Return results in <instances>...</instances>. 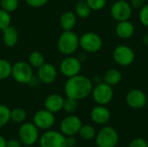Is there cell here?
<instances>
[{
	"label": "cell",
	"instance_id": "obj_1",
	"mask_svg": "<svg viewBox=\"0 0 148 147\" xmlns=\"http://www.w3.org/2000/svg\"><path fill=\"white\" fill-rule=\"evenodd\" d=\"M92 81L82 75L68 78L64 85V92L67 97L75 100H82L87 98L93 91Z\"/></svg>",
	"mask_w": 148,
	"mask_h": 147
},
{
	"label": "cell",
	"instance_id": "obj_2",
	"mask_svg": "<svg viewBox=\"0 0 148 147\" xmlns=\"http://www.w3.org/2000/svg\"><path fill=\"white\" fill-rule=\"evenodd\" d=\"M79 46V37L72 30H64L60 35L57 41L58 50L65 55L75 53Z\"/></svg>",
	"mask_w": 148,
	"mask_h": 147
},
{
	"label": "cell",
	"instance_id": "obj_3",
	"mask_svg": "<svg viewBox=\"0 0 148 147\" xmlns=\"http://www.w3.org/2000/svg\"><path fill=\"white\" fill-rule=\"evenodd\" d=\"M11 76L20 84H29L34 77L32 67L27 62H16L12 65Z\"/></svg>",
	"mask_w": 148,
	"mask_h": 147
},
{
	"label": "cell",
	"instance_id": "obj_4",
	"mask_svg": "<svg viewBox=\"0 0 148 147\" xmlns=\"http://www.w3.org/2000/svg\"><path fill=\"white\" fill-rule=\"evenodd\" d=\"M18 138L24 146H33L39 139V131L34 123L26 122L22 124L18 130Z\"/></svg>",
	"mask_w": 148,
	"mask_h": 147
},
{
	"label": "cell",
	"instance_id": "obj_5",
	"mask_svg": "<svg viewBox=\"0 0 148 147\" xmlns=\"http://www.w3.org/2000/svg\"><path fill=\"white\" fill-rule=\"evenodd\" d=\"M118 141V133L111 126H105L101 128L95 138V142L98 147H115Z\"/></svg>",
	"mask_w": 148,
	"mask_h": 147
},
{
	"label": "cell",
	"instance_id": "obj_6",
	"mask_svg": "<svg viewBox=\"0 0 148 147\" xmlns=\"http://www.w3.org/2000/svg\"><path fill=\"white\" fill-rule=\"evenodd\" d=\"M40 147H67L66 137L56 131H47L40 138Z\"/></svg>",
	"mask_w": 148,
	"mask_h": 147
},
{
	"label": "cell",
	"instance_id": "obj_7",
	"mask_svg": "<svg viewBox=\"0 0 148 147\" xmlns=\"http://www.w3.org/2000/svg\"><path fill=\"white\" fill-rule=\"evenodd\" d=\"M80 46L87 52L95 53L99 51L102 46V40L99 35L94 32L84 33L79 38Z\"/></svg>",
	"mask_w": 148,
	"mask_h": 147
},
{
	"label": "cell",
	"instance_id": "obj_8",
	"mask_svg": "<svg viewBox=\"0 0 148 147\" xmlns=\"http://www.w3.org/2000/svg\"><path fill=\"white\" fill-rule=\"evenodd\" d=\"M94 101L99 104V105H106L108 104L114 96V92L110 85L107 83H99L95 86V88H93L92 91Z\"/></svg>",
	"mask_w": 148,
	"mask_h": 147
},
{
	"label": "cell",
	"instance_id": "obj_9",
	"mask_svg": "<svg viewBox=\"0 0 148 147\" xmlns=\"http://www.w3.org/2000/svg\"><path fill=\"white\" fill-rule=\"evenodd\" d=\"M82 69V62L80 59L73 56H68L64 58L59 66V70L62 75L69 78L79 75Z\"/></svg>",
	"mask_w": 148,
	"mask_h": 147
},
{
	"label": "cell",
	"instance_id": "obj_10",
	"mask_svg": "<svg viewBox=\"0 0 148 147\" xmlns=\"http://www.w3.org/2000/svg\"><path fill=\"white\" fill-rule=\"evenodd\" d=\"M55 115L47 109L37 111L33 117V123L38 129L49 130L55 124Z\"/></svg>",
	"mask_w": 148,
	"mask_h": 147
},
{
	"label": "cell",
	"instance_id": "obj_11",
	"mask_svg": "<svg viewBox=\"0 0 148 147\" xmlns=\"http://www.w3.org/2000/svg\"><path fill=\"white\" fill-rule=\"evenodd\" d=\"M82 126V124L80 118L75 115H69L64 118L61 122L60 130L65 136H74L79 133Z\"/></svg>",
	"mask_w": 148,
	"mask_h": 147
},
{
	"label": "cell",
	"instance_id": "obj_12",
	"mask_svg": "<svg viewBox=\"0 0 148 147\" xmlns=\"http://www.w3.org/2000/svg\"><path fill=\"white\" fill-rule=\"evenodd\" d=\"M114 61L121 66H128L134 61L135 55L134 51L126 45H121L114 50Z\"/></svg>",
	"mask_w": 148,
	"mask_h": 147
},
{
	"label": "cell",
	"instance_id": "obj_13",
	"mask_svg": "<svg viewBox=\"0 0 148 147\" xmlns=\"http://www.w3.org/2000/svg\"><path fill=\"white\" fill-rule=\"evenodd\" d=\"M37 78L40 82L45 85H50L57 78V70L53 64L45 62L38 68Z\"/></svg>",
	"mask_w": 148,
	"mask_h": 147
},
{
	"label": "cell",
	"instance_id": "obj_14",
	"mask_svg": "<svg viewBox=\"0 0 148 147\" xmlns=\"http://www.w3.org/2000/svg\"><path fill=\"white\" fill-rule=\"evenodd\" d=\"M111 15L119 22L126 21L131 16L132 9L128 3L123 0H119L113 4L111 8Z\"/></svg>",
	"mask_w": 148,
	"mask_h": 147
},
{
	"label": "cell",
	"instance_id": "obj_15",
	"mask_svg": "<svg viewBox=\"0 0 148 147\" xmlns=\"http://www.w3.org/2000/svg\"><path fill=\"white\" fill-rule=\"evenodd\" d=\"M126 101L130 107L134 109H140L147 105V100L146 94L142 91L139 89H134L127 93Z\"/></svg>",
	"mask_w": 148,
	"mask_h": 147
},
{
	"label": "cell",
	"instance_id": "obj_16",
	"mask_svg": "<svg viewBox=\"0 0 148 147\" xmlns=\"http://www.w3.org/2000/svg\"><path fill=\"white\" fill-rule=\"evenodd\" d=\"M64 99L58 94H51L48 95L44 101V107L48 111L56 113L62 110Z\"/></svg>",
	"mask_w": 148,
	"mask_h": 147
},
{
	"label": "cell",
	"instance_id": "obj_17",
	"mask_svg": "<svg viewBox=\"0 0 148 147\" xmlns=\"http://www.w3.org/2000/svg\"><path fill=\"white\" fill-rule=\"evenodd\" d=\"M90 116H91L92 120L95 123L99 124V125H102V124L107 123L109 120L111 114H110L109 110L107 107L100 105V106L95 107L92 109Z\"/></svg>",
	"mask_w": 148,
	"mask_h": 147
},
{
	"label": "cell",
	"instance_id": "obj_18",
	"mask_svg": "<svg viewBox=\"0 0 148 147\" xmlns=\"http://www.w3.org/2000/svg\"><path fill=\"white\" fill-rule=\"evenodd\" d=\"M3 32V42L6 47L12 48L18 42V32L13 26H8L2 30Z\"/></svg>",
	"mask_w": 148,
	"mask_h": 147
},
{
	"label": "cell",
	"instance_id": "obj_19",
	"mask_svg": "<svg viewBox=\"0 0 148 147\" xmlns=\"http://www.w3.org/2000/svg\"><path fill=\"white\" fill-rule=\"evenodd\" d=\"M59 23L63 30H72L76 24V15L72 11H65L61 15Z\"/></svg>",
	"mask_w": 148,
	"mask_h": 147
},
{
	"label": "cell",
	"instance_id": "obj_20",
	"mask_svg": "<svg viewBox=\"0 0 148 147\" xmlns=\"http://www.w3.org/2000/svg\"><path fill=\"white\" fill-rule=\"evenodd\" d=\"M134 32V27L127 20L120 22L118 23L117 27H116V33H117V35L120 37L124 38V39L131 37L133 36Z\"/></svg>",
	"mask_w": 148,
	"mask_h": 147
},
{
	"label": "cell",
	"instance_id": "obj_21",
	"mask_svg": "<svg viewBox=\"0 0 148 147\" xmlns=\"http://www.w3.org/2000/svg\"><path fill=\"white\" fill-rule=\"evenodd\" d=\"M103 80L105 83L110 86H114V85H117L121 81V74L120 73V71L116 69H110L108 72H106V74L104 75Z\"/></svg>",
	"mask_w": 148,
	"mask_h": 147
},
{
	"label": "cell",
	"instance_id": "obj_22",
	"mask_svg": "<svg viewBox=\"0 0 148 147\" xmlns=\"http://www.w3.org/2000/svg\"><path fill=\"white\" fill-rule=\"evenodd\" d=\"M29 63L32 68H40L45 63V57L43 54L39 51H33L29 55Z\"/></svg>",
	"mask_w": 148,
	"mask_h": 147
},
{
	"label": "cell",
	"instance_id": "obj_23",
	"mask_svg": "<svg viewBox=\"0 0 148 147\" xmlns=\"http://www.w3.org/2000/svg\"><path fill=\"white\" fill-rule=\"evenodd\" d=\"M75 15L81 18H86L91 13V9L88 5L87 2L84 1H79L75 5Z\"/></svg>",
	"mask_w": 148,
	"mask_h": 147
},
{
	"label": "cell",
	"instance_id": "obj_24",
	"mask_svg": "<svg viewBox=\"0 0 148 147\" xmlns=\"http://www.w3.org/2000/svg\"><path fill=\"white\" fill-rule=\"evenodd\" d=\"M11 71L12 64L5 59H0V81L9 78L11 75Z\"/></svg>",
	"mask_w": 148,
	"mask_h": 147
},
{
	"label": "cell",
	"instance_id": "obj_25",
	"mask_svg": "<svg viewBox=\"0 0 148 147\" xmlns=\"http://www.w3.org/2000/svg\"><path fill=\"white\" fill-rule=\"evenodd\" d=\"M82 139L85 140H90L95 137V130L90 125H82L78 133Z\"/></svg>",
	"mask_w": 148,
	"mask_h": 147
},
{
	"label": "cell",
	"instance_id": "obj_26",
	"mask_svg": "<svg viewBox=\"0 0 148 147\" xmlns=\"http://www.w3.org/2000/svg\"><path fill=\"white\" fill-rule=\"evenodd\" d=\"M27 117L26 111L23 108L16 107L10 110V120L15 123H23Z\"/></svg>",
	"mask_w": 148,
	"mask_h": 147
},
{
	"label": "cell",
	"instance_id": "obj_27",
	"mask_svg": "<svg viewBox=\"0 0 148 147\" xmlns=\"http://www.w3.org/2000/svg\"><path fill=\"white\" fill-rule=\"evenodd\" d=\"M10 120V109L3 105L0 104V128L3 127Z\"/></svg>",
	"mask_w": 148,
	"mask_h": 147
},
{
	"label": "cell",
	"instance_id": "obj_28",
	"mask_svg": "<svg viewBox=\"0 0 148 147\" xmlns=\"http://www.w3.org/2000/svg\"><path fill=\"white\" fill-rule=\"evenodd\" d=\"M19 1L18 0H0V6L3 10H6L9 13H11L18 8Z\"/></svg>",
	"mask_w": 148,
	"mask_h": 147
},
{
	"label": "cell",
	"instance_id": "obj_29",
	"mask_svg": "<svg viewBox=\"0 0 148 147\" xmlns=\"http://www.w3.org/2000/svg\"><path fill=\"white\" fill-rule=\"evenodd\" d=\"M77 107H78V101L77 100L72 99V98H69V97H67V99L64 100L62 109L66 113H73L74 112H75Z\"/></svg>",
	"mask_w": 148,
	"mask_h": 147
},
{
	"label": "cell",
	"instance_id": "obj_30",
	"mask_svg": "<svg viewBox=\"0 0 148 147\" xmlns=\"http://www.w3.org/2000/svg\"><path fill=\"white\" fill-rule=\"evenodd\" d=\"M11 23V16L9 12L0 8V29L3 30L6 27L10 26Z\"/></svg>",
	"mask_w": 148,
	"mask_h": 147
},
{
	"label": "cell",
	"instance_id": "obj_31",
	"mask_svg": "<svg viewBox=\"0 0 148 147\" xmlns=\"http://www.w3.org/2000/svg\"><path fill=\"white\" fill-rule=\"evenodd\" d=\"M86 2L89 8L94 10H101L106 5V0H86Z\"/></svg>",
	"mask_w": 148,
	"mask_h": 147
},
{
	"label": "cell",
	"instance_id": "obj_32",
	"mask_svg": "<svg viewBox=\"0 0 148 147\" xmlns=\"http://www.w3.org/2000/svg\"><path fill=\"white\" fill-rule=\"evenodd\" d=\"M140 22L144 25L148 26V4L143 6L142 9L140 10Z\"/></svg>",
	"mask_w": 148,
	"mask_h": 147
},
{
	"label": "cell",
	"instance_id": "obj_33",
	"mask_svg": "<svg viewBox=\"0 0 148 147\" xmlns=\"http://www.w3.org/2000/svg\"><path fill=\"white\" fill-rule=\"evenodd\" d=\"M25 3L32 8H40L45 5L49 0H24Z\"/></svg>",
	"mask_w": 148,
	"mask_h": 147
},
{
	"label": "cell",
	"instance_id": "obj_34",
	"mask_svg": "<svg viewBox=\"0 0 148 147\" xmlns=\"http://www.w3.org/2000/svg\"><path fill=\"white\" fill-rule=\"evenodd\" d=\"M128 147H148V143L144 139L138 138V139H133L130 142Z\"/></svg>",
	"mask_w": 148,
	"mask_h": 147
},
{
	"label": "cell",
	"instance_id": "obj_35",
	"mask_svg": "<svg viewBox=\"0 0 148 147\" xmlns=\"http://www.w3.org/2000/svg\"><path fill=\"white\" fill-rule=\"evenodd\" d=\"M22 146V143L19 139H11L10 140L7 141L6 147H21Z\"/></svg>",
	"mask_w": 148,
	"mask_h": 147
},
{
	"label": "cell",
	"instance_id": "obj_36",
	"mask_svg": "<svg viewBox=\"0 0 148 147\" xmlns=\"http://www.w3.org/2000/svg\"><path fill=\"white\" fill-rule=\"evenodd\" d=\"M66 144L67 147H74L76 145V139L74 136H67L66 137Z\"/></svg>",
	"mask_w": 148,
	"mask_h": 147
},
{
	"label": "cell",
	"instance_id": "obj_37",
	"mask_svg": "<svg viewBox=\"0 0 148 147\" xmlns=\"http://www.w3.org/2000/svg\"><path fill=\"white\" fill-rule=\"evenodd\" d=\"M134 8H141L145 3V0H131Z\"/></svg>",
	"mask_w": 148,
	"mask_h": 147
},
{
	"label": "cell",
	"instance_id": "obj_38",
	"mask_svg": "<svg viewBox=\"0 0 148 147\" xmlns=\"http://www.w3.org/2000/svg\"><path fill=\"white\" fill-rule=\"evenodd\" d=\"M6 144H7L6 139L2 135H0V147H6Z\"/></svg>",
	"mask_w": 148,
	"mask_h": 147
},
{
	"label": "cell",
	"instance_id": "obj_39",
	"mask_svg": "<svg viewBox=\"0 0 148 147\" xmlns=\"http://www.w3.org/2000/svg\"><path fill=\"white\" fill-rule=\"evenodd\" d=\"M143 42H144L146 45H147L148 46V34H147V35L144 36V38H143Z\"/></svg>",
	"mask_w": 148,
	"mask_h": 147
},
{
	"label": "cell",
	"instance_id": "obj_40",
	"mask_svg": "<svg viewBox=\"0 0 148 147\" xmlns=\"http://www.w3.org/2000/svg\"><path fill=\"white\" fill-rule=\"evenodd\" d=\"M147 107H148V102H147Z\"/></svg>",
	"mask_w": 148,
	"mask_h": 147
},
{
	"label": "cell",
	"instance_id": "obj_41",
	"mask_svg": "<svg viewBox=\"0 0 148 147\" xmlns=\"http://www.w3.org/2000/svg\"><path fill=\"white\" fill-rule=\"evenodd\" d=\"M80 1H84V0H80Z\"/></svg>",
	"mask_w": 148,
	"mask_h": 147
},
{
	"label": "cell",
	"instance_id": "obj_42",
	"mask_svg": "<svg viewBox=\"0 0 148 147\" xmlns=\"http://www.w3.org/2000/svg\"><path fill=\"white\" fill-rule=\"evenodd\" d=\"M74 147H76V146H74Z\"/></svg>",
	"mask_w": 148,
	"mask_h": 147
},
{
	"label": "cell",
	"instance_id": "obj_43",
	"mask_svg": "<svg viewBox=\"0 0 148 147\" xmlns=\"http://www.w3.org/2000/svg\"><path fill=\"white\" fill-rule=\"evenodd\" d=\"M97 147H98V146H97Z\"/></svg>",
	"mask_w": 148,
	"mask_h": 147
}]
</instances>
